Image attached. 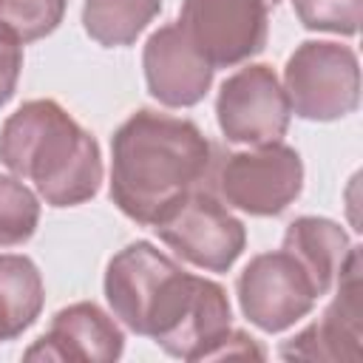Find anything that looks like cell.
Here are the masks:
<instances>
[{
  "mask_svg": "<svg viewBox=\"0 0 363 363\" xmlns=\"http://www.w3.org/2000/svg\"><path fill=\"white\" fill-rule=\"evenodd\" d=\"M162 11V0H85L82 26L88 37L105 48L136 43L147 23Z\"/></svg>",
  "mask_w": 363,
  "mask_h": 363,
  "instance_id": "cell-16",
  "label": "cell"
},
{
  "mask_svg": "<svg viewBox=\"0 0 363 363\" xmlns=\"http://www.w3.org/2000/svg\"><path fill=\"white\" fill-rule=\"evenodd\" d=\"M23 71V40L0 23V108L14 96Z\"/></svg>",
  "mask_w": 363,
  "mask_h": 363,
  "instance_id": "cell-20",
  "label": "cell"
},
{
  "mask_svg": "<svg viewBox=\"0 0 363 363\" xmlns=\"http://www.w3.org/2000/svg\"><path fill=\"white\" fill-rule=\"evenodd\" d=\"M125 335L116 320L91 301L71 303L51 318L48 332L26 352V360L113 363L122 357Z\"/></svg>",
  "mask_w": 363,
  "mask_h": 363,
  "instance_id": "cell-12",
  "label": "cell"
},
{
  "mask_svg": "<svg viewBox=\"0 0 363 363\" xmlns=\"http://www.w3.org/2000/svg\"><path fill=\"white\" fill-rule=\"evenodd\" d=\"M45 286L37 264L28 255L0 252V335L20 337L43 312Z\"/></svg>",
  "mask_w": 363,
  "mask_h": 363,
  "instance_id": "cell-15",
  "label": "cell"
},
{
  "mask_svg": "<svg viewBox=\"0 0 363 363\" xmlns=\"http://www.w3.org/2000/svg\"><path fill=\"white\" fill-rule=\"evenodd\" d=\"M156 235L187 264L204 272H227L247 247V230L207 187L170 204L156 221Z\"/></svg>",
  "mask_w": 363,
  "mask_h": 363,
  "instance_id": "cell-4",
  "label": "cell"
},
{
  "mask_svg": "<svg viewBox=\"0 0 363 363\" xmlns=\"http://www.w3.org/2000/svg\"><path fill=\"white\" fill-rule=\"evenodd\" d=\"M0 343H3V335H0Z\"/></svg>",
  "mask_w": 363,
  "mask_h": 363,
  "instance_id": "cell-22",
  "label": "cell"
},
{
  "mask_svg": "<svg viewBox=\"0 0 363 363\" xmlns=\"http://www.w3.org/2000/svg\"><path fill=\"white\" fill-rule=\"evenodd\" d=\"M335 286L337 292L320 320L289 337L278 352L281 357L329 363L360 357V247H352Z\"/></svg>",
  "mask_w": 363,
  "mask_h": 363,
  "instance_id": "cell-9",
  "label": "cell"
},
{
  "mask_svg": "<svg viewBox=\"0 0 363 363\" xmlns=\"http://www.w3.org/2000/svg\"><path fill=\"white\" fill-rule=\"evenodd\" d=\"M284 94L289 111L309 122H335L360 105V62L354 48L306 40L284 65Z\"/></svg>",
  "mask_w": 363,
  "mask_h": 363,
  "instance_id": "cell-3",
  "label": "cell"
},
{
  "mask_svg": "<svg viewBox=\"0 0 363 363\" xmlns=\"http://www.w3.org/2000/svg\"><path fill=\"white\" fill-rule=\"evenodd\" d=\"M0 162L51 207L85 204L102 184L96 139L54 99L23 102L3 122Z\"/></svg>",
  "mask_w": 363,
  "mask_h": 363,
  "instance_id": "cell-2",
  "label": "cell"
},
{
  "mask_svg": "<svg viewBox=\"0 0 363 363\" xmlns=\"http://www.w3.org/2000/svg\"><path fill=\"white\" fill-rule=\"evenodd\" d=\"M62 17L65 0H0V23L11 28L23 45L54 34Z\"/></svg>",
  "mask_w": 363,
  "mask_h": 363,
  "instance_id": "cell-18",
  "label": "cell"
},
{
  "mask_svg": "<svg viewBox=\"0 0 363 363\" xmlns=\"http://www.w3.org/2000/svg\"><path fill=\"white\" fill-rule=\"evenodd\" d=\"M147 94L164 108H193L213 85V65L173 23L153 31L142 51Z\"/></svg>",
  "mask_w": 363,
  "mask_h": 363,
  "instance_id": "cell-11",
  "label": "cell"
},
{
  "mask_svg": "<svg viewBox=\"0 0 363 363\" xmlns=\"http://www.w3.org/2000/svg\"><path fill=\"white\" fill-rule=\"evenodd\" d=\"M352 241L346 235V230L323 216H301L295 218L286 233H284V244L281 250H286L309 275L318 298L329 295V289L337 281V272L343 267V261L352 252Z\"/></svg>",
  "mask_w": 363,
  "mask_h": 363,
  "instance_id": "cell-14",
  "label": "cell"
},
{
  "mask_svg": "<svg viewBox=\"0 0 363 363\" xmlns=\"http://www.w3.org/2000/svg\"><path fill=\"white\" fill-rule=\"evenodd\" d=\"M176 26L213 68H233L264 51L269 34V3L182 0Z\"/></svg>",
  "mask_w": 363,
  "mask_h": 363,
  "instance_id": "cell-6",
  "label": "cell"
},
{
  "mask_svg": "<svg viewBox=\"0 0 363 363\" xmlns=\"http://www.w3.org/2000/svg\"><path fill=\"white\" fill-rule=\"evenodd\" d=\"M230 329H233V312L224 286L199 275L190 303L179 315L176 326L156 346H162L170 357L207 360Z\"/></svg>",
  "mask_w": 363,
  "mask_h": 363,
  "instance_id": "cell-13",
  "label": "cell"
},
{
  "mask_svg": "<svg viewBox=\"0 0 363 363\" xmlns=\"http://www.w3.org/2000/svg\"><path fill=\"white\" fill-rule=\"evenodd\" d=\"M303 28L352 37L363 20V0H292Z\"/></svg>",
  "mask_w": 363,
  "mask_h": 363,
  "instance_id": "cell-19",
  "label": "cell"
},
{
  "mask_svg": "<svg viewBox=\"0 0 363 363\" xmlns=\"http://www.w3.org/2000/svg\"><path fill=\"white\" fill-rule=\"evenodd\" d=\"M289 99L278 74L252 62L227 77L216 96V119L227 142L233 145H269L281 142L289 128Z\"/></svg>",
  "mask_w": 363,
  "mask_h": 363,
  "instance_id": "cell-8",
  "label": "cell"
},
{
  "mask_svg": "<svg viewBox=\"0 0 363 363\" xmlns=\"http://www.w3.org/2000/svg\"><path fill=\"white\" fill-rule=\"evenodd\" d=\"M235 292L244 318L267 335L295 326L318 303L309 275L286 250L255 255L241 269Z\"/></svg>",
  "mask_w": 363,
  "mask_h": 363,
  "instance_id": "cell-7",
  "label": "cell"
},
{
  "mask_svg": "<svg viewBox=\"0 0 363 363\" xmlns=\"http://www.w3.org/2000/svg\"><path fill=\"white\" fill-rule=\"evenodd\" d=\"M179 269L182 267L150 241H133L119 250L105 269V298L113 318L133 335L145 337L159 292Z\"/></svg>",
  "mask_w": 363,
  "mask_h": 363,
  "instance_id": "cell-10",
  "label": "cell"
},
{
  "mask_svg": "<svg viewBox=\"0 0 363 363\" xmlns=\"http://www.w3.org/2000/svg\"><path fill=\"white\" fill-rule=\"evenodd\" d=\"M40 224V196L23 179L0 176V247L26 244Z\"/></svg>",
  "mask_w": 363,
  "mask_h": 363,
  "instance_id": "cell-17",
  "label": "cell"
},
{
  "mask_svg": "<svg viewBox=\"0 0 363 363\" xmlns=\"http://www.w3.org/2000/svg\"><path fill=\"white\" fill-rule=\"evenodd\" d=\"M267 3H269V6H275V3H278V0H267Z\"/></svg>",
  "mask_w": 363,
  "mask_h": 363,
  "instance_id": "cell-21",
  "label": "cell"
},
{
  "mask_svg": "<svg viewBox=\"0 0 363 363\" xmlns=\"http://www.w3.org/2000/svg\"><path fill=\"white\" fill-rule=\"evenodd\" d=\"M213 164V145L196 122L142 108L111 136V201L153 227L170 204L204 187Z\"/></svg>",
  "mask_w": 363,
  "mask_h": 363,
  "instance_id": "cell-1",
  "label": "cell"
},
{
  "mask_svg": "<svg viewBox=\"0 0 363 363\" xmlns=\"http://www.w3.org/2000/svg\"><path fill=\"white\" fill-rule=\"evenodd\" d=\"M218 193L227 207L250 216H281L303 190L301 153L284 142L227 153L218 167Z\"/></svg>",
  "mask_w": 363,
  "mask_h": 363,
  "instance_id": "cell-5",
  "label": "cell"
}]
</instances>
